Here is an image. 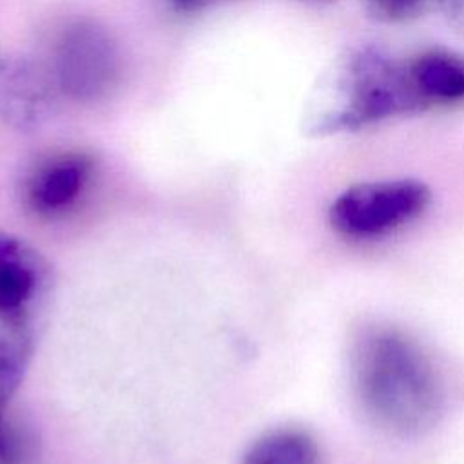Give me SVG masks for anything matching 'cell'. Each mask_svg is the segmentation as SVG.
<instances>
[{
    "instance_id": "6da1fadb",
    "label": "cell",
    "mask_w": 464,
    "mask_h": 464,
    "mask_svg": "<svg viewBox=\"0 0 464 464\" xmlns=\"http://www.w3.org/2000/svg\"><path fill=\"white\" fill-rule=\"evenodd\" d=\"M350 381L361 411L386 433L415 437L442 415L444 397L433 364L395 328L370 326L355 337Z\"/></svg>"
},
{
    "instance_id": "7a4b0ae2",
    "label": "cell",
    "mask_w": 464,
    "mask_h": 464,
    "mask_svg": "<svg viewBox=\"0 0 464 464\" xmlns=\"http://www.w3.org/2000/svg\"><path fill=\"white\" fill-rule=\"evenodd\" d=\"M410 114L417 109L404 58L366 44L334 63L312 102L306 130L314 136L355 132Z\"/></svg>"
},
{
    "instance_id": "3957f363",
    "label": "cell",
    "mask_w": 464,
    "mask_h": 464,
    "mask_svg": "<svg viewBox=\"0 0 464 464\" xmlns=\"http://www.w3.org/2000/svg\"><path fill=\"white\" fill-rule=\"evenodd\" d=\"M430 201L431 192L419 179L366 181L348 187L332 201L328 221L344 237L372 239L408 225Z\"/></svg>"
},
{
    "instance_id": "277c9868",
    "label": "cell",
    "mask_w": 464,
    "mask_h": 464,
    "mask_svg": "<svg viewBox=\"0 0 464 464\" xmlns=\"http://www.w3.org/2000/svg\"><path fill=\"white\" fill-rule=\"evenodd\" d=\"M114 54L107 36L92 25H76L63 36L58 54V78L74 98H92L111 82Z\"/></svg>"
},
{
    "instance_id": "5b68a950",
    "label": "cell",
    "mask_w": 464,
    "mask_h": 464,
    "mask_svg": "<svg viewBox=\"0 0 464 464\" xmlns=\"http://www.w3.org/2000/svg\"><path fill=\"white\" fill-rule=\"evenodd\" d=\"M417 114L464 105V56L448 49H424L404 58Z\"/></svg>"
},
{
    "instance_id": "8992f818",
    "label": "cell",
    "mask_w": 464,
    "mask_h": 464,
    "mask_svg": "<svg viewBox=\"0 0 464 464\" xmlns=\"http://www.w3.org/2000/svg\"><path fill=\"white\" fill-rule=\"evenodd\" d=\"M53 91L44 71L24 56H0V118L16 129H33L51 109Z\"/></svg>"
},
{
    "instance_id": "52a82bcc",
    "label": "cell",
    "mask_w": 464,
    "mask_h": 464,
    "mask_svg": "<svg viewBox=\"0 0 464 464\" xmlns=\"http://www.w3.org/2000/svg\"><path fill=\"white\" fill-rule=\"evenodd\" d=\"M44 276L40 256L20 237L0 230V314L14 326H24Z\"/></svg>"
},
{
    "instance_id": "ba28073f",
    "label": "cell",
    "mask_w": 464,
    "mask_h": 464,
    "mask_svg": "<svg viewBox=\"0 0 464 464\" xmlns=\"http://www.w3.org/2000/svg\"><path fill=\"white\" fill-rule=\"evenodd\" d=\"M87 176L89 161L82 156L53 160L33 178L29 199L38 212L63 210L78 198Z\"/></svg>"
},
{
    "instance_id": "9c48e42d",
    "label": "cell",
    "mask_w": 464,
    "mask_h": 464,
    "mask_svg": "<svg viewBox=\"0 0 464 464\" xmlns=\"http://www.w3.org/2000/svg\"><path fill=\"white\" fill-rule=\"evenodd\" d=\"M241 464H319V450L306 431L279 428L257 437Z\"/></svg>"
},
{
    "instance_id": "30bf717a",
    "label": "cell",
    "mask_w": 464,
    "mask_h": 464,
    "mask_svg": "<svg viewBox=\"0 0 464 464\" xmlns=\"http://www.w3.org/2000/svg\"><path fill=\"white\" fill-rule=\"evenodd\" d=\"M31 357V335L25 326L0 334V422L4 408L20 386Z\"/></svg>"
},
{
    "instance_id": "8fae6325",
    "label": "cell",
    "mask_w": 464,
    "mask_h": 464,
    "mask_svg": "<svg viewBox=\"0 0 464 464\" xmlns=\"http://www.w3.org/2000/svg\"><path fill=\"white\" fill-rule=\"evenodd\" d=\"M364 11L382 24H404L422 14L430 0H361Z\"/></svg>"
},
{
    "instance_id": "7c38bea8",
    "label": "cell",
    "mask_w": 464,
    "mask_h": 464,
    "mask_svg": "<svg viewBox=\"0 0 464 464\" xmlns=\"http://www.w3.org/2000/svg\"><path fill=\"white\" fill-rule=\"evenodd\" d=\"M31 459V442L27 437L9 426L0 422V464H27Z\"/></svg>"
},
{
    "instance_id": "4fadbf2b",
    "label": "cell",
    "mask_w": 464,
    "mask_h": 464,
    "mask_svg": "<svg viewBox=\"0 0 464 464\" xmlns=\"http://www.w3.org/2000/svg\"><path fill=\"white\" fill-rule=\"evenodd\" d=\"M450 25L464 36V0H437Z\"/></svg>"
},
{
    "instance_id": "5bb4252c",
    "label": "cell",
    "mask_w": 464,
    "mask_h": 464,
    "mask_svg": "<svg viewBox=\"0 0 464 464\" xmlns=\"http://www.w3.org/2000/svg\"><path fill=\"white\" fill-rule=\"evenodd\" d=\"M174 5L179 9V11H196L199 9L207 0H172Z\"/></svg>"
},
{
    "instance_id": "9a60e30c",
    "label": "cell",
    "mask_w": 464,
    "mask_h": 464,
    "mask_svg": "<svg viewBox=\"0 0 464 464\" xmlns=\"http://www.w3.org/2000/svg\"><path fill=\"white\" fill-rule=\"evenodd\" d=\"M303 2H314V4H328V2H334V0H303Z\"/></svg>"
}]
</instances>
